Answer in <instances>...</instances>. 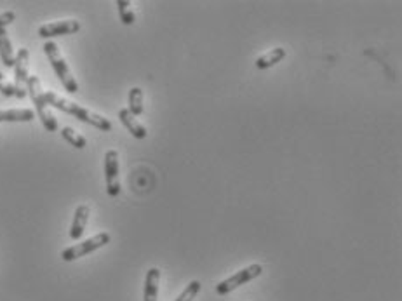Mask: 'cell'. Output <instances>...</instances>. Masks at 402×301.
<instances>
[{
	"label": "cell",
	"mask_w": 402,
	"mask_h": 301,
	"mask_svg": "<svg viewBox=\"0 0 402 301\" xmlns=\"http://www.w3.org/2000/svg\"><path fill=\"white\" fill-rule=\"evenodd\" d=\"M44 98L45 101H47V105L54 106V108L61 110V112L64 113H70V115H73V117L79 119V121L94 125V128H98L99 131H105V132L112 131V122H110L108 119L102 117V115H98V113H93L87 108H82V106L77 105V103L68 101V99L58 96L56 93H51V91L49 93H44Z\"/></svg>",
	"instance_id": "1"
},
{
	"label": "cell",
	"mask_w": 402,
	"mask_h": 301,
	"mask_svg": "<svg viewBox=\"0 0 402 301\" xmlns=\"http://www.w3.org/2000/svg\"><path fill=\"white\" fill-rule=\"evenodd\" d=\"M44 53H45V56H47V60H49L53 70L56 72V75L60 77L61 84H63V87L67 89V93H70V95H75L77 91H79V84H77V80L73 79V75H72V72H70V68H68L67 61L63 60L60 49H58V45L54 44V42H45Z\"/></svg>",
	"instance_id": "2"
},
{
	"label": "cell",
	"mask_w": 402,
	"mask_h": 301,
	"mask_svg": "<svg viewBox=\"0 0 402 301\" xmlns=\"http://www.w3.org/2000/svg\"><path fill=\"white\" fill-rule=\"evenodd\" d=\"M27 93H30V98L32 101H34L35 110H37L38 117H40L44 128L51 132L58 131V121L53 117V113L49 112V105H47V101H45L44 91H42L40 87V79H38L37 75L28 77Z\"/></svg>",
	"instance_id": "3"
},
{
	"label": "cell",
	"mask_w": 402,
	"mask_h": 301,
	"mask_svg": "<svg viewBox=\"0 0 402 301\" xmlns=\"http://www.w3.org/2000/svg\"><path fill=\"white\" fill-rule=\"evenodd\" d=\"M261 272H263V267L258 263L251 265V267H248V268H242V270H239V272H235L233 275H230L228 279H225L223 282H220L218 286H216V294H218V296H225V294L232 293L233 289H237V287L244 286V284L249 282V280L259 277V275H261Z\"/></svg>",
	"instance_id": "4"
},
{
	"label": "cell",
	"mask_w": 402,
	"mask_h": 301,
	"mask_svg": "<svg viewBox=\"0 0 402 301\" xmlns=\"http://www.w3.org/2000/svg\"><path fill=\"white\" fill-rule=\"evenodd\" d=\"M108 242L110 234L102 232V234L94 235V237L87 239V241L79 242V244L72 245V248L64 249V251L61 252V258H63V261H75L79 260V258L86 256V254H91V252H94L96 249L103 248V245H106Z\"/></svg>",
	"instance_id": "5"
},
{
	"label": "cell",
	"mask_w": 402,
	"mask_h": 301,
	"mask_svg": "<svg viewBox=\"0 0 402 301\" xmlns=\"http://www.w3.org/2000/svg\"><path fill=\"white\" fill-rule=\"evenodd\" d=\"M105 180L106 193L110 197H117L121 193V181H119V154L115 150H108L105 155Z\"/></svg>",
	"instance_id": "6"
},
{
	"label": "cell",
	"mask_w": 402,
	"mask_h": 301,
	"mask_svg": "<svg viewBox=\"0 0 402 301\" xmlns=\"http://www.w3.org/2000/svg\"><path fill=\"white\" fill-rule=\"evenodd\" d=\"M80 30V23L75 19H64V21H54L42 25L38 28V37L42 38H53L60 35H72Z\"/></svg>",
	"instance_id": "7"
},
{
	"label": "cell",
	"mask_w": 402,
	"mask_h": 301,
	"mask_svg": "<svg viewBox=\"0 0 402 301\" xmlns=\"http://www.w3.org/2000/svg\"><path fill=\"white\" fill-rule=\"evenodd\" d=\"M28 63H30V53H28L27 47L18 51L14 58V86L19 89H27L28 82Z\"/></svg>",
	"instance_id": "8"
},
{
	"label": "cell",
	"mask_w": 402,
	"mask_h": 301,
	"mask_svg": "<svg viewBox=\"0 0 402 301\" xmlns=\"http://www.w3.org/2000/svg\"><path fill=\"white\" fill-rule=\"evenodd\" d=\"M89 215H91V209L87 206H79L75 209L72 228H70V239H72V241H79V239H82L84 232H86L87 221H89Z\"/></svg>",
	"instance_id": "9"
},
{
	"label": "cell",
	"mask_w": 402,
	"mask_h": 301,
	"mask_svg": "<svg viewBox=\"0 0 402 301\" xmlns=\"http://www.w3.org/2000/svg\"><path fill=\"white\" fill-rule=\"evenodd\" d=\"M119 119H121V122L124 124V128L128 129V131L131 132L132 136H134L136 140H145V138H147V129H145L143 125L136 121V117L132 115L131 112H129L128 108L119 110Z\"/></svg>",
	"instance_id": "10"
},
{
	"label": "cell",
	"mask_w": 402,
	"mask_h": 301,
	"mask_svg": "<svg viewBox=\"0 0 402 301\" xmlns=\"http://www.w3.org/2000/svg\"><path fill=\"white\" fill-rule=\"evenodd\" d=\"M158 284H161V270L158 268H150L147 272V279H145L143 301H157Z\"/></svg>",
	"instance_id": "11"
},
{
	"label": "cell",
	"mask_w": 402,
	"mask_h": 301,
	"mask_svg": "<svg viewBox=\"0 0 402 301\" xmlns=\"http://www.w3.org/2000/svg\"><path fill=\"white\" fill-rule=\"evenodd\" d=\"M34 119L35 113L30 108L0 110V122H32Z\"/></svg>",
	"instance_id": "12"
},
{
	"label": "cell",
	"mask_w": 402,
	"mask_h": 301,
	"mask_svg": "<svg viewBox=\"0 0 402 301\" xmlns=\"http://www.w3.org/2000/svg\"><path fill=\"white\" fill-rule=\"evenodd\" d=\"M0 58H2V63L8 68L14 67V51H12L11 38H9L8 30L5 28H0Z\"/></svg>",
	"instance_id": "13"
},
{
	"label": "cell",
	"mask_w": 402,
	"mask_h": 301,
	"mask_svg": "<svg viewBox=\"0 0 402 301\" xmlns=\"http://www.w3.org/2000/svg\"><path fill=\"white\" fill-rule=\"evenodd\" d=\"M284 58H286V49L275 47V49H272L270 53L263 54V56L256 60V68H259V70H267V68H272L274 64L281 63Z\"/></svg>",
	"instance_id": "14"
},
{
	"label": "cell",
	"mask_w": 402,
	"mask_h": 301,
	"mask_svg": "<svg viewBox=\"0 0 402 301\" xmlns=\"http://www.w3.org/2000/svg\"><path fill=\"white\" fill-rule=\"evenodd\" d=\"M129 112L134 115V117H138V115H141L143 113V91L139 89V87H132L131 91H129Z\"/></svg>",
	"instance_id": "15"
},
{
	"label": "cell",
	"mask_w": 402,
	"mask_h": 301,
	"mask_svg": "<svg viewBox=\"0 0 402 301\" xmlns=\"http://www.w3.org/2000/svg\"><path fill=\"white\" fill-rule=\"evenodd\" d=\"M0 93H2L4 96H14V98H19V99H23L28 95L27 89H19V87H16L14 84L8 82L2 73H0Z\"/></svg>",
	"instance_id": "16"
},
{
	"label": "cell",
	"mask_w": 402,
	"mask_h": 301,
	"mask_svg": "<svg viewBox=\"0 0 402 301\" xmlns=\"http://www.w3.org/2000/svg\"><path fill=\"white\" fill-rule=\"evenodd\" d=\"M61 136H63L64 140H67L68 143L72 145V147L79 148V150L86 148V145H87L86 138H84V136H80L79 132L73 131L72 128H63V129H61Z\"/></svg>",
	"instance_id": "17"
},
{
	"label": "cell",
	"mask_w": 402,
	"mask_h": 301,
	"mask_svg": "<svg viewBox=\"0 0 402 301\" xmlns=\"http://www.w3.org/2000/svg\"><path fill=\"white\" fill-rule=\"evenodd\" d=\"M117 8H119V16H121V21L124 23L126 27H131L134 23L136 16L131 9V2L128 0H117Z\"/></svg>",
	"instance_id": "18"
},
{
	"label": "cell",
	"mask_w": 402,
	"mask_h": 301,
	"mask_svg": "<svg viewBox=\"0 0 402 301\" xmlns=\"http://www.w3.org/2000/svg\"><path fill=\"white\" fill-rule=\"evenodd\" d=\"M200 287H202V284H200L199 280H192V282L185 287L183 293H181L174 301H193L197 294L200 293Z\"/></svg>",
	"instance_id": "19"
},
{
	"label": "cell",
	"mask_w": 402,
	"mask_h": 301,
	"mask_svg": "<svg viewBox=\"0 0 402 301\" xmlns=\"http://www.w3.org/2000/svg\"><path fill=\"white\" fill-rule=\"evenodd\" d=\"M16 19V12L14 11H5L0 14V28H5L9 27L12 21Z\"/></svg>",
	"instance_id": "20"
}]
</instances>
